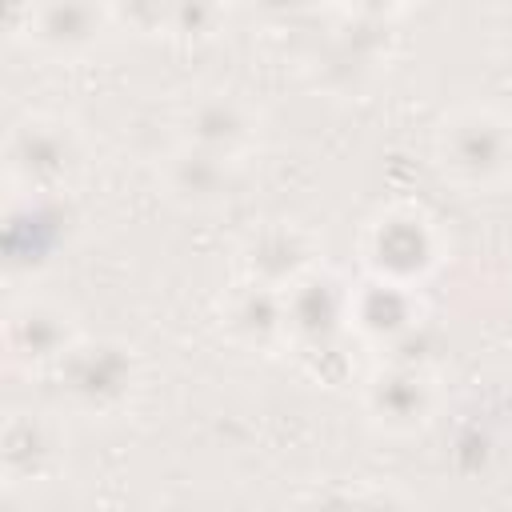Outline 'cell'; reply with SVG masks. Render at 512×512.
Segmentation results:
<instances>
[{
	"label": "cell",
	"mask_w": 512,
	"mask_h": 512,
	"mask_svg": "<svg viewBox=\"0 0 512 512\" xmlns=\"http://www.w3.org/2000/svg\"><path fill=\"white\" fill-rule=\"evenodd\" d=\"M52 380L68 412L88 420H116L136 404L144 364L136 348L116 336H80L76 348L52 368Z\"/></svg>",
	"instance_id": "cell-1"
},
{
	"label": "cell",
	"mask_w": 512,
	"mask_h": 512,
	"mask_svg": "<svg viewBox=\"0 0 512 512\" xmlns=\"http://www.w3.org/2000/svg\"><path fill=\"white\" fill-rule=\"evenodd\" d=\"M84 136L56 112H24L4 136L8 196H64L84 172Z\"/></svg>",
	"instance_id": "cell-2"
},
{
	"label": "cell",
	"mask_w": 512,
	"mask_h": 512,
	"mask_svg": "<svg viewBox=\"0 0 512 512\" xmlns=\"http://www.w3.org/2000/svg\"><path fill=\"white\" fill-rule=\"evenodd\" d=\"M436 168L464 192H496L512 180V116L492 104H460L436 128Z\"/></svg>",
	"instance_id": "cell-3"
},
{
	"label": "cell",
	"mask_w": 512,
	"mask_h": 512,
	"mask_svg": "<svg viewBox=\"0 0 512 512\" xmlns=\"http://www.w3.org/2000/svg\"><path fill=\"white\" fill-rule=\"evenodd\" d=\"M364 272L388 284L420 288L444 264V232L416 204H388L368 216L360 232Z\"/></svg>",
	"instance_id": "cell-4"
},
{
	"label": "cell",
	"mask_w": 512,
	"mask_h": 512,
	"mask_svg": "<svg viewBox=\"0 0 512 512\" xmlns=\"http://www.w3.org/2000/svg\"><path fill=\"white\" fill-rule=\"evenodd\" d=\"M360 408L368 424L384 436H416L432 424L440 408V384L436 376L416 364V360H392L380 364L364 388H360Z\"/></svg>",
	"instance_id": "cell-5"
},
{
	"label": "cell",
	"mask_w": 512,
	"mask_h": 512,
	"mask_svg": "<svg viewBox=\"0 0 512 512\" xmlns=\"http://www.w3.org/2000/svg\"><path fill=\"white\" fill-rule=\"evenodd\" d=\"M348 300H352V284L340 272L320 264L308 276H300L284 292L292 344L300 352H312V356L336 352V344L352 332L348 328Z\"/></svg>",
	"instance_id": "cell-6"
},
{
	"label": "cell",
	"mask_w": 512,
	"mask_h": 512,
	"mask_svg": "<svg viewBox=\"0 0 512 512\" xmlns=\"http://www.w3.org/2000/svg\"><path fill=\"white\" fill-rule=\"evenodd\" d=\"M80 340L72 308L44 300V296H20L4 312V352L16 368L28 372H52Z\"/></svg>",
	"instance_id": "cell-7"
},
{
	"label": "cell",
	"mask_w": 512,
	"mask_h": 512,
	"mask_svg": "<svg viewBox=\"0 0 512 512\" xmlns=\"http://www.w3.org/2000/svg\"><path fill=\"white\" fill-rule=\"evenodd\" d=\"M180 140L244 164L260 144V112L240 92H196L180 108Z\"/></svg>",
	"instance_id": "cell-8"
},
{
	"label": "cell",
	"mask_w": 512,
	"mask_h": 512,
	"mask_svg": "<svg viewBox=\"0 0 512 512\" xmlns=\"http://www.w3.org/2000/svg\"><path fill=\"white\" fill-rule=\"evenodd\" d=\"M68 436L52 412L40 408H12L0 428V472L12 488L48 484L64 472Z\"/></svg>",
	"instance_id": "cell-9"
},
{
	"label": "cell",
	"mask_w": 512,
	"mask_h": 512,
	"mask_svg": "<svg viewBox=\"0 0 512 512\" xmlns=\"http://www.w3.org/2000/svg\"><path fill=\"white\" fill-rule=\"evenodd\" d=\"M244 180V164L204 152L196 144L176 140L160 160V192L184 212H216L224 208Z\"/></svg>",
	"instance_id": "cell-10"
},
{
	"label": "cell",
	"mask_w": 512,
	"mask_h": 512,
	"mask_svg": "<svg viewBox=\"0 0 512 512\" xmlns=\"http://www.w3.org/2000/svg\"><path fill=\"white\" fill-rule=\"evenodd\" d=\"M312 268H320V240L296 220H264L240 244V272L252 284L288 292Z\"/></svg>",
	"instance_id": "cell-11"
},
{
	"label": "cell",
	"mask_w": 512,
	"mask_h": 512,
	"mask_svg": "<svg viewBox=\"0 0 512 512\" xmlns=\"http://www.w3.org/2000/svg\"><path fill=\"white\" fill-rule=\"evenodd\" d=\"M424 316H428V308L416 288L388 284L376 276H364L360 284H352L348 328L376 348H400L404 340H412L420 332Z\"/></svg>",
	"instance_id": "cell-12"
},
{
	"label": "cell",
	"mask_w": 512,
	"mask_h": 512,
	"mask_svg": "<svg viewBox=\"0 0 512 512\" xmlns=\"http://www.w3.org/2000/svg\"><path fill=\"white\" fill-rule=\"evenodd\" d=\"M68 240V208L64 196H8V268L36 272L56 260Z\"/></svg>",
	"instance_id": "cell-13"
},
{
	"label": "cell",
	"mask_w": 512,
	"mask_h": 512,
	"mask_svg": "<svg viewBox=\"0 0 512 512\" xmlns=\"http://www.w3.org/2000/svg\"><path fill=\"white\" fill-rule=\"evenodd\" d=\"M220 328L232 344H240L248 352H280L284 344H292L284 292L252 284L244 276L220 300Z\"/></svg>",
	"instance_id": "cell-14"
},
{
	"label": "cell",
	"mask_w": 512,
	"mask_h": 512,
	"mask_svg": "<svg viewBox=\"0 0 512 512\" xmlns=\"http://www.w3.org/2000/svg\"><path fill=\"white\" fill-rule=\"evenodd\" d=\"M112 20L116 12L104 4H36L24 8V40L44 56L72 60L92 52L108 36Z\"/></svg>",
	"instance_id": "cell-15"
},
{
	"label": "cell",
	"mask_w": 512,
	"mask_h": 512,
	"mask_svg": "<svg viewBox=\"0 0 512 512\" xmlns=\"http://www.w3.org/2000/svg\"><path fill=\"white\" fill-rule=\"evenodd\" d=\"M352 512H420V508L396 484H364L352 492Z\"/></svg>",
	"instance_id": "cell-16"
},
{
	"label": "cell",
	"mask_w": 512,
	"mask_h": 512,
	"mask_svg": "<svg viewBox=\"0 0 512 512\" xmlns=\"http://www.w3.org/2000/svg\"><path fill=\"white\" fill-rule=\"evenodd\" d=\"M220 8H212V4H180V8H164L160 12V20L168 24V32H180V36H208V32H216V24H220Z\"/></svg>",
	"instance_id": "cell-17"
},
{
	"label": "cell",
	"mask_w": 512,
	"mask_h": 512,
	"mask_svg": "<svg viewBox=\"0 0 512 512\" xmlns=\"http://www.w3.org/2000/svg\"><path fill=\"white\" fill-rule=\"evenodd\" d=\"M352 492L356 488H344V484H328V488H316L300 512H352Z\"/></svg>",
	"instance_id": "cell-18"
}]
</instances>
